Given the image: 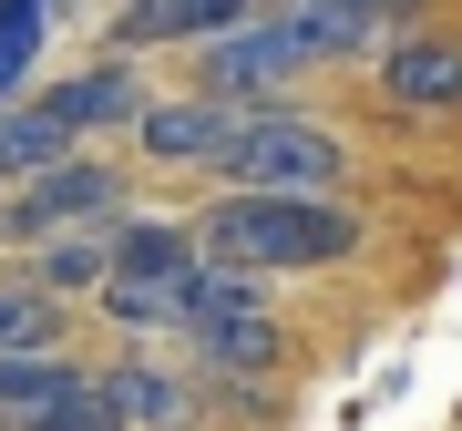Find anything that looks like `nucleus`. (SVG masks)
<instances>
[{
  "label": "nucleus",
  "mask_w": 462,
  "mask_h": 431,
  "mask_svg": "<svg viewBox=\"0 0 462 431\" xmlns=\"http://www.w3.org/2000/svg\"><path fill=\"white\" fill-rule=\"evenodd\" d=\"M206 267H247V278H319V267H349L370 247V216L349 196H236L216 185V206L196 216Z\"/></svg>",
  "instance_id": "nucleus-1"
},
{
  "label": "nucleus",
  "mask_w": 462,
  "mask_h": 431,
  "mask_svg": "<svg viewBox=\"0 0 462 431\" xmlns=\"http://www.w3.org/2000/svg\"><path fill=\"white\" fill-rule=\"evenodd\" d=\"M134 216V185H124V165L114 154H62L51 175H32V185H11L0 196V247H51V236H83V226H124Z\"/></svg>",
  "instance_id": "nucleus-2"
},
{
  "label": "nucleus",
  "mask_w": 462,
  "mask_h": 431,
  "mask_svg": "<svg viewBox=\"0 0 462 431\" xmlns=\"http://www.w3.org/2000/svg\"><path fill=\"white\" fill-rule=\"evenodd\" d=\"M216 185H236V196H339L349 185V144H339V124H319V114H247V133H236V154H226V175Z\"/></svg>",
  "instance_id": "nucleus-3"
},
{
  "label": "nucleus",
  "mask_w": 462,
  "mask_h": 431,
  "mask_svg": "<svg viewBox=\"0 0 462 431\" xmlns=\"http://www.w3.org/2000/svg\"><path fill=\"white\" fill-rule=\"evenodd\" d=\"M236 133H247V114H236V103L154 93V103H144V124H134V165H154V175H226Z\"/></svg>",
  "instance_id": "nucleus-4"
},
{
  "label": "nucleus",
  "mask_w": 462,
  "mask_h": 431,
  "mask_svg": "<svg viewBox=\"0 0 462 431\" xmlns=\"http://www.w3.org/2000/svg\"><path fill=\"white\" fill-rule=\"evenodd\" d=\"M185 360L206 370V381H288L298 370V339H288V318H278V298L267 308H196L185 318Z\"/></svg>",
  "instance_id": "nucleus-5"
},
{
  "label": "nucleus",
  "mask_w": 462,
  "mask_h": 431,
  "mask_svg": "<svg viewBox=\"0 0 462 431\" xmlns=\"http://www.w3.org/2000/svg\"><path fill=\"white\" fill-rule=\"evenodd\" d=\"M196 93L206 103H236V114H288V93H298V51L278 41V21H247V32H226V41H206L196 51Z\"/></svg>",
  "instance_id": "nucleus-6"
},
{
  "label": "nucleus",
  "mask_w": 462,
  "mask_h": 431,
  "mask_svg": "<svg viewBox=\"0 0 462 431\" xmlns=\"http://www.w3.org/2000/svg\"><path fill=\"white\" fill-rule=\"evenodd\" d=\"M267 21H278V41L298 51V72H349V62H380V51L401 41V21L360 11V0H267Z\"/></svg>",
  "instance_id": "nucleus-7"
},
{
  "label": "nucleus",
  "mask_w": 462,
  "mask_h": 431,
  "mask_svg": "<svg viewBox=\"0 0 462 431\" xmlns=\"http://www.w3.org/2000/svg\"><path fill=\"white\" fill-rule=\"evenodd\" d=\"M267 11V0H114L103 11V51H206L226 32H247V21Z\"/></svg>",
  "instance_id": "nucleus-8"
},
{
  "label": "nucleus",
  "mask_w": 462,
  "mask_h": 431,
  "mask_svg": "<svg viewBox=\"0 0 462 431\" xmlns=\"http://www.w3.org/2000/svg\"><path fill=\"white\" fill-rule=\"evenodd\" d=\"M32 103H42V114H51V124L72 133V144L93 154L103 133H134V124H144V103H154V93H144V72H134L124 51H103V62H83V72H62V83H42Z\"/></svg>",
  "instance_id": "nucleus-9"
},
{
  "label": "nucleus",
  "mask_w": 462,
  "mask_h": 431,
  "mask_svg": "<svg viewBox=\"0 0 462 431\" xmlns=\"http://www.w3.org/2000/svg\"><path fill=\"white\" fill-rule=\"evenodd\" d=\"M93 390H103V370L72 360V349L0 360V431H62V421H93Z\"/></svg>",
  "instance_id": "nucleus-10"
},
{
  "label": "nucleus",
  "mask_w": 462,
  "mask_h": 431,
  "mask_svg": "<svg viewBox=\"0 0 462 431\" xmlns=\"http://www.w3.org/2000/svg\"><path fill=\"white\" fill-rule=\"evenodd\" d=\"M93 411L114 421V431H196V411H206V381H185L175 360H144V349H124V360H103Z\"/></svg>",
  "instance_id": "nucleus-11"
},
{
  "label": "nucleus",
  "mask_w": 462,
  "mask_h": 431,
  "mask_svg": "<svg viewBox=\"0 0 462 431\" xmlns=\"http://www.w3.org/2000/svg\"><path fill=\"white\" fill-rule=\"evenodd\" d=\"M370 83H380L391 114H452V103H462V32H442V21L401 32V41L370 62Z\"/></svg>",
  "instance_id": "nucleus-12"
},
{
  "label": "nucleus",
  "mask_w": 462,
  "mask_h": 431,
  "mask_svg": "<svg viewBox=\"0 0 462 431\" xmlns=\"http://www.w3.org/2000/svg\"><path fill=\"white\" fill-rule=\"evenodd\" d=\"M114 278H134V288H196L206 278L196 216H124L114 226Z\"/></svg>",
  "instance_id": "nucleus-13"
},
{
  "label": "nucleus",
  "mask_w": 462,
  "mask_h": 431,
  "mask_svg": "<svg viewBox=\"0 0 462 431\" xmlns=\"http://www.w3.org/2000/svg\"><path fill=\"white\" fill-rule=\"evenodd\" d=\"M32 288L42 298H103L114 288V226H83V236H51V247H32Z\"/></svg>",
  "instance_id": "nucleus-14"
},
{
  "label": "nucleus",
  "mask_w": 462,
  "mask_h": 431,
  "mask_svg": "<svg viewBox=\"0 0 462 431\" xmlns=\"http://www.w3.org/2000/svg\"><path fill=\"white\" fill-rule=\"evenodd\" d=\"M62 154H83V144H72L42 103H0V196H11V185H32V175H51Z\"/></svg>",
  "instance_id": "nucleus-15"
},
{
  "label": "nucleus",
  "mask_w": 462,
  "mask_h": 431,
  "mask_svg": "<svg viewBox=\"0 0 462 431\" xmlns=\"http://www.w3.org/2000/svg\"><path fill=\"white\" fill-rule=\"evenodd\" d=\"M62 349V298H42L32 278H0V360H32Z\"/></svg>",
  "instance_id": "nucleus-16"
},
{
  "label": "nucleus",
  "mask_w": 462,
  "mask_h": 431,
  "mask_svg": "<svg viewBox=\"0 0 462 431\" xmlns=\"http://www.w3.org/2000/svg\"><path fill=\"white\" fill-rule=\"evenodd\" d=\"M42 21H51V0H0V103H32Z\"/></svg>",
  "instance_id": "nucleus-17"
},
{
  "label": "nucleus",
  "mask_w": 462,
  "mask_h": 431,
  "mask_svg": "<svg viewBox=\"0 0 462 431\" xmlns=\"http://www.w3.org/2000/svg\"><path fill=\"white\" fill-rule=\"evenodd\" d=\"M360 11H380V21H401V32H421V11H431V0H360Z\"/></svg>",
  "instance_id": "nucleus-18"
},
{
  "label": "nucleus",
  "mask_w": 462,
  "mask_h": 431,
  "mask_svg": "<svg viewBox=\"0 0 462 431\" xmlns=\"http://www.w3.org/2000/svg\"><path fill=\"white\" fill-rule=\"evenodd\" d=\"M62 431H114V421H103V411H93V421H62Z\"/></svg>",
  "instance_id": "nucleus-19"
},
{
  "label": "nucleus",
  "mask_w": 462,
  "mask_h": 431,
  "mask_svg": "<svg viewBox=\"0 0 462 431\" xmlns=\"http://www.w3.org/2000/svg\"><path fill=\"white\" fill-rule=\"evenodd\" d=\"M452 431H462V411H452Z\"/></svg>",
  "instance_id": "nucleus-20"
},
{
  "label": "nucleus",
  "mask_w": 462,
  "mask_h": 431,
  "mask_svg": "<svg viewBox=\"0 0 462 431\" xmlns=\"http://www.w3.org/2000/svg\"><path fill=\"white\" fill-rule=\"evenodd\" d=\"M103 11H114V0H103Z\"/></svg>",
  "instance_id": "nucleus-21"
}]
</instances>
